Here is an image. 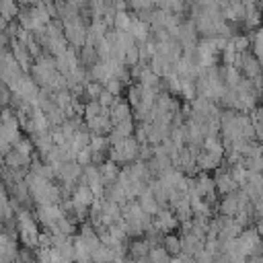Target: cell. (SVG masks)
I'll return each mask as SVG.
<instances>
[{
	"instance_id": "83f0119b",
	"label": "cell",
	"mask_w": 263,
	"mask_h": 263,
	"mask_svg": "<svg viewBox=\"0 0 263 263\" xmlns=\"http://www.w3.org/2000/svg\"><path fill=\"white\" fill-rule=\"evenodd\" d=\"M76 160L82 164V166H88V164H95L92 162V148L90 146H86V148H82L78 154H76Z\"/></svg>"
},
{
	"instance_id": "6da1fadb",
	"label": "cell",
	"mask_w": 263,
	"mask_h": 263,
	"mask_svg": "<svg viewBox=\"0 0 263 263\" xmlns=\"http://www.w3.org/2000/svg\"><path fill=\"white\" fill-rule=\"evenodd\" d=\"M140 148H142V144L138 142V138L136 136H129V138H125L121 142L111 144L109 158L115 160L117 164H132L134 160L140 158Z\"/></svg>"
},
{
	"instance_id": "44dd1931",
	"label": "cell",
	"mask_w": 263,
	"mask_h": 263,
	"mask_svg": "<svg viewBox=\"0 0 263 263\" xmlns=\"http://www.w3.org/2000/svg\"><path fill=\"white\" fill-rule=\"evenodd\" d=\"M132 21H134V16H132V14H127V10H117V12H115V23H113V29H119V31H129Z\"/></svg>"
},
{
	"instance_id": "8fae6325",
	"label": "cell",
	"mask_w": 263,
	"mask_h": 263,
	"mask_svg": "<svg viewBox=\"0 0 263 263\" xmlns=\"http://www.w3.org/2000/svg\"><path fill=\"white\" fill-rule=\"evenodd\" d=\"M134 132H136V123H134V119L129 117V119H125V121L113 125V132L109 134V140H111V144H115V142H121V140L134 136Z\"/></svg>"
},
{
	"instance_id": "7402d4cb",
	"label": "cell",
	"mask_w": 263,
	"mask_h": 263,
	"mask_svg": "<svg viewBox=\"0 0 263 263\" xmlns=\"http://www.w3.org/2000/svg\"><path fill=\"white\" fill-rule=\"evenodd\" d=\"M105 90V86H103V82H97V80H90V82H86L84 84V95L90 99V101H97L99 99V95Z\"/></svg>"
},
{
	"instance_id": "52a82bcc",
	"label": "cell",
	"mask_w": 263,
	"mask_h": 263,
	"mask_svg": "<svg viewBox=\"0 0 263 263\" xmlns=\"http://www.w3.org/2000/svg\"><path fill=\"white\" fill-rule=\"evenodd\" d=\"M70 199H72L74 205H84V208H90V205L97 201V197H95L92 189L88 187V183H78L76 189L72 191Z\"/></svg>"
},
{
	"instance_id": "5bb4252c",
	"label": "cell",
	"mask_w": 263,
	"mask_h": 263,
	"mask_svg": "<svg viewBox=\"0 0 263 263\" xmlns=\"http://www.w3.org/2000/svg\"><path fill=\"white\" fill-rule=\"evenodd\" d=\"M99 168H101V177H103L105 185L115 183V181H117V177H119V173H121V168L117 166V162H115V160H111V158H107L103 164H99Z\"/></svg>"
},
{
	"instance_id": "7c38bea8",
	"label": "cell",
	"mask_w": 263,
	"mask_h": 263,
	"mask_svg": "<svg viewBox=\"0 0 263 263\" xmlns=\"http://www.w3.org/2000/svg\"><path fill=\"white\" fill-rule=\"evenodd\" d=\"M132 105L127 103V101H115V105L109 109V117H111V121H113V125H117V123H121V121H125V119H129L132 117Z\"/></svg>"
},
{
	"instance_id": "8992f818",
	"label": "cell",
	"mask_w": 263,
	"mask_h": 263,
	"mask_svg": "<svg viewBox=\"0 0 263 263\" xmlns=\"http://www.w3.org/2000/svg\"><path fill=\"white\" fill-rule=\"evenodd\" d=\"M154 224L166 234V232H171V230H175L181 222H179V218H177V214L171 210V208H160V212L154 216Z\"/></svg>"
},
{
	"instance_id": "603a6c76",
	"label": "cell",
	"mask_w": 263,
	"mask_h": 263,
	"mask_svg": "<svg viewBox=\"0 0 263 263\" xmlns=\"http://www.w3.org/2000/svg\"><path fill=\"white\" fill-rule=\"evenodd\" d=\"M242 164L249 173H263V156H247L242 158Z\"/></svg>"
},
{
	"instance_id": "5b68a950",
	"label": "cell",
	"mask_w": 263,
	"mask_h": 263,
	"mask_svg": "<svg viewBox=\"0 0 263 263\" xmlns=\"http://www.w3.org/2000/svg\"><path fill=\"white\" fill-rule=\"evenodd\" d=\"M214 181H216V189H218V193H222V195L240 189V185L236 183V179H234V175L230 173V168H218L216 175H214Z\"/></svg>"
},
{
	"instance_id": "30bf717a",
	"label": "cell",
	"mask_w": 263,
	"mask_h": 263,
	"mask_svg": "<svg viewBox=\"0 0 263 263\" xmlns=\"http://www.w3.org/2000/svg\"><path fill=\"white\" fill-rule=\"evenodd\" d=\"M150 70L156 74V76H160V78H166L168 74H173L175 72V64L166 58V55H162L160 51L150 60Z\"/></svg>"
},
{
	"instance_id": "1f68e13d",
	"label": "cell",
	"mask_w": 263,
	"mask_h": 263,
	"mask_svg": "<svg viewBox=\"0 0 263 263\" xmlns=\"http://www.w3.org/2000/svg\"><path fill=\"white\" fill-rule=\"evenodd\" d=\"M245 6H251V4H257V0H240Z\"/></svg>"
},
{
	"instance_id": "2e32d148",
	"label": "cell",
	"mask_w": 263,
	"mask_h": 263,
	"mask_svg": "<svg viewBox=\"0 0 263 263\" xmlns=\"http://www.w3.org/2000/svg\"><path fill=\"white\" fill-rule=\"evenodd\" d=\"M150 23H146V21H142V18H138V16H134V21H132V27H129V33L136 37V41L140 43V41H146V39H150Z\"/></svg>"
},
{
	"instance_id": "3957f363",
	"label": "cell",
	"mask_w": 263,
	"mask_h": 263,
	"mask_svg": "<svg viewBox=\"0 0 263 263\" xmlns=\"http://www.w3.org/2000/svg\"><path fill=\"white\" fill-rule=\"evenodd\" d=\"M234 66H236V68L240 70V74H242L245 78H249V80H259V78L263 76L261 62H259V58H257L253 51H242V53H238V60H236Z\"/></svg>"
},
{
	"instance_id": "4316f807",
	"label": "cell",
	"mask_w": 263,
	"mask_h": 263,
	"mask_svg": "<svg viewBox=\"0 0 263 263\" xmlns=\"http://www.w3.org/2000/svg\"><path fill=\"white\" fill-rule=\"evenodd\" d=\"M97 101L101 103V107H103V109H111V107L115 105V101H117V97H115L113 92H109V90L105 88V90H103V92L99 95V99H97Z\"/></svg>"
},
{
	"instance_id": "ba28073f",
	"label": "cell",
	"mask_w": 263,
	"mask_h": 263,
	"mask_svg": "<svg viewBox=\"0 0 263 263\" xmlns=\"http://www.w3.org/2000/svg\"><path fill=\"white\" fill-rule=\"evenodd\" d=\"M197 27H195V23L193 21H185V23H181L179 25V35H177V39L181 41V45L183 47H193V45H197L199 41H197Z\"/></svg>"
},
{
	"instance_id": "cb8c5ba5",
	"label": "cell",
	"mask_w": 263,
	"mask_h": 263,
	"mask_svg": "<svg viewBox=\"0 0 263 263\" xmlns=\"http://www.w3.org/2000/svg\"><path fill=\"white\" fill-rule=\"evenodd\" d=\"M127 103H129L134 109L140 107V103H142V84L129 86V90H127Z\"/></svg>"
},
{
	"instance_id": "9a60e30c",
	"label": "cell",
	"mask_w": 263,
	"mask_h": 263,
	"mask_svg": "<svg viewBox=\"0 0 263 263\" xmlns=\"http://www.w3.org/2000/svg\"><path fill=\"white\" fill-rule=\"evenodd\" d=\"M138 201H140L142 210H144L146 214H150V216H156V214L160 212V203L156 201V197H154V193H152V189H150V187H148V189L138 197Z\"/></svg>"
},
{
	"instance_id": "f546056e",
	"label": "cell",
	"mask_w": 263,
	"mask_h": 263,
	"mask_svg": "<svg viewBox=\"0 0 263 263\" xmlns=\"http://www.w3.org/2000/svg\"><path fill=\"white\" fill-rule=\"evenodd\" d=\"M127 4L136 10V12H140V10H150V6L154 4L152 0H127Z\"/></svg>"
},
{
	"instance_id": "277c9868",
	"label": "cell",
	"mask_w": 263,
	"mask_h": 263,
	"mask_svg": "<svg viewBox=\"0 0 263 263\" xmlns=\"http://www.w3.org/2000/svg\"><path fill=\"white\" fill-rule=\"evenodd\" d=\"M218 6L222 10V16L230 23H245L247 18V6L240 0H218Z\"/></svg>"
},
{
	"instance_id": "ac0fdd59",
	"label": "cell",
	"mask_w": 263,
	"mask_h": 263,
	"mask_svg": "<svg viewBox=\"0 0 263 263\" xmlns=\"http://www.w3.org/2000/svg\"><path fill=\"white\" fill-rule=\"evenodd\" d=\"M222 74H224V82H226L228 88H236L240 84V80H242V74H240V70L236 66H224Z\"/></svg>"
},
{
	"instance_id": "9c48e42d",
	"label": "cell",
	"mask_w": 263,
	"mask_h": 263,
	"mask_svg": "<svg viewBox=\"0 0 263 263\" xmlns=\"http://www.w3.org/2000/svg\"><path fill=\"white\" fill-rule=\"evenodd\" d=\"M236 191H238V189H236ZM236 191L226 193V195L222 197V201L218 203V212H220V216H228V218H236V216H238V212H240V203H238V195H236Z\"/></svg>"
},
{
	"instance_id": "4dcf8cb0",
	"label": "cell",
	"mask_w": 263,
	"mask_h": 263,
	"mask_svg": "<svg viewBox=\"0 0 263 263\" xmlns=\"http://www.w3.org/2000/svg\"><path fill=\"white\" fill-rule=\"evenodd\" d=\"M255 228H257V232L263 236V218H257V226H255Z\"/></svg>"
},
{
	"instance_id": "e0dca14e",
	"label": "cell",
	"mask_w": 263,
	"mask_h": 263,
	"mask_svg": "<svg viewBox=\"0 0 263 263\" xmlns=\"http://www.w3.org/2000/svg\"><path fill=\"white\" fill-rule=\"evenodd\" d=\"M162 245L164 249L168 251L171 257H179L183 255V242H181V234H173V232H166L164 238H162Z\"/></svg>"
},
{
	"instance_id": "484cf974",
	"label": "cell",
	"mask_w": 263,
	"mask_h": 263,
	"mask_svg": "<svg viewBox=\"0 0 263 263\" xmlns=\"http://www.w3.org/2000/svg\"><path fill=\"white\" fill-rule=\"evenodd\" d=\"M103 84H105V88H107L109 92H113L115 97H119V92H121V86H123V80H119L117 76H111V78H107Z\"/></svg>"
},
{
	"instance_id": "d6986e66",
	"label": "cell",
	"mask_w": 263,
	"mask_h": 263,
	"mask_svg": "<svg viewBox=\"0 0 263 263\" xmlns=\"http://www.w3.org/2000/svg\"><path fill=\"white\" fill-rule=\"evenodd\" d=\"M18 16V2L16 0H2V27H8V23Z\"/></svg>"
},
{
	"instance_id": "4fadbf2b",
	"label": "cell",
	"mask_w": 263,
	"mask_h": 263,
	"mask_svg": "<svg viewBox=\"0 0 263 263\" xmlns=\"http://www.w3.org/2000/svg\"><path fill=\"white\" fill-rule=\"evenodd\" d=\"M150 242L142 236V238H132L129 242H127V255L129 257H134V259H140V257H148V253H150Z\"/></svg>"
},
{
	"instance_id": "7a4b0ae2",
	"label": "cell",
	"mask_w": 263,
	"mask_h": 263,
	"mask_svg": "<svg viewBox=\"0 0 263 263\" xmlns=\"http://www.w3.org/2000/svg\"><path fill=\"white\" fill-rule=\"evenodd\" d=\"M62 25H64V35H66V39H68L70 47L80 49V47H84V45H86L88 29L84 27V23H82V18H80V16H76V18H68V21H62Z\"/></svg>"
},
{
	"instance_id": "f1b7e54d",
	"label": "cell",
	"mask_w": 263,
	"mask_h": 263,
	"mask_svg": "<svg viewBox=\"0 0 263 263\" xmlns=\"http://www.w3.org/2000/svg\"><path fill=\"white\" fill-rule=\"evenodd\" d=\"M232 43H234L236 51H238V53H242V51H247V49H249L251 39H249L247 35H234V37H232Z\"/></svg>"
},
{
	"instance_id": "ffe728a7",
	"label": "cell",
	"mask_w": 263,
	"mask_h": 263,
	"mask_svg": "<svg viewBox=\"0 0 263 263\" xmlns=\"http://www.w3.org/2000/svg\"><path fill=\"white\" fill-rule=\"evenodd\" d=\"M148 257H150V261L152 263H171V255H168V251L164 249V245H156V247H152L150 249V253H148Z\"/></svg>"
},
{
	"instance_id": "d4e9b609",
	"label": "cell",
	"mask_w": 263,
	"mask_h": 263,
	"mask_svg": "<svg viewBox=\"0 0 263 263\" xmlns=\"http://www.w3.org/2000/svg\"><path fill=\"white\" fill-rule=\"evenodd\" d=\"M105 109L101 107V103L99 101H88V103H84V119H90V117H97V115H101Z\"/></svg>"
}]
</instances>
